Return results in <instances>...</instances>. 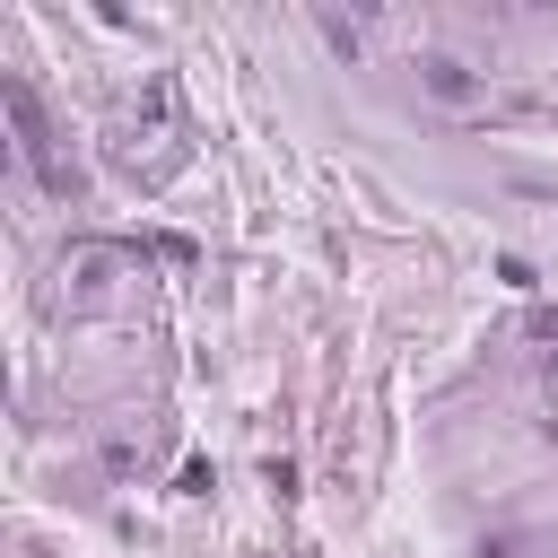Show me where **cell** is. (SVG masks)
I'll use <instances>...</instances> for the list:
<instances>
[{
	"instance_id": "cell-1",
	"label": "cell",
	"mask_w": 558,
	"mask_h": 558,
	"mask_svg": "<svg viewBox=\"0 0 558 558\" xmlns=\"http://www.w3.org/2000/svg\"><path fill=\"white\" fill-rule=\"evenodd\" d=\"M0 105H9V122H17V148H26V166H35V183H44L52 201H70V192H78V166L61 157V140H52V122H44V105H35V87H26V78H0Z\"/></svg>"
},
{
	"instance_id": "cell-2",
	"label": "cell",
	"mask_w": 558,
	"mask_h": 558,
	"mask_svg": "<svg viewBox=\"0 0 558 558\" xmlns=\"http://www.w3.org/2000/svg\"><path fill=\"white\" fill-rule=\"evenodd\" d=\"M427 87H436V96H471V70H462V61H427Z\"/></svg>"
},
{
	"instance_id": "cell-3",
	"label": "cell",
	"mask_w": 558,
	"mask_h": 558,
	"mask_svg": "<svg viewBox=\"0 0 558 558\" xmlns=\"http://www.w3.org/2000/svg\"><path fill=\"white\" fill-rule=\"evenodd\" d=\"M532 340H558V314H549V305L532 314Z\"/></svg>"
},
{
	"instance_id": "cell-4",
	"label": "cell",
	"mask_w": 558,
	"mask_h": 558,
	"mask_svg": "<svg viewBox=\"0 0 558 558\" xmlns=\"http://www.w3.org/2000/svg\"><path fill=\"white\" fill-rule=\"evenodd\" d=\"M549 375H558V349H549Z\"/></svg>"
}]
</instances>
